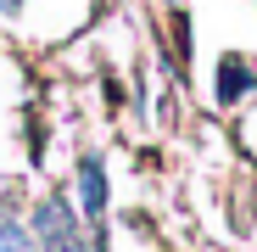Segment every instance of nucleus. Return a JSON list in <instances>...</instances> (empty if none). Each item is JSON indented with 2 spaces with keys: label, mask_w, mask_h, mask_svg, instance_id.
I'll use <instances>...</instances> for the list:
<instances>
[{
  "label": "nucleus",
  "mask_w": 257,
  "mask_h": 252,
  "mask_svg": "<svg viewBox=\"0 0 257 252\" xmlns=\"http://www.w3.org/2000/svg\"><path fill=\"white\" fill-rule=\"evenodd\" d=\"M34 235H39V252H78V224L62 196H45L34 207Z\"/></svg>",
  "instance_id": "1"
},
{
  "label": "nucleus",
  "mask_w": 257,
  "mask_h": 252,
  "mask_svg": "<svg viewBox=\"0 0 257 252\" xmlns=\"http://www.w3.org/2000/svg\"><path fill=\"white\" fill-rule=\"evenodd\" d=\"M78 196H84V219H101L106 213V162L101 157H84L78 162Z\"/></svg>",
  "instance_id": "2"
},
{
  "label": "nucleus",
  "mask_w": 257,
  "mask_h": 252,
  "mask_svg": "<svg viewBox=\"0 0 257 252\" xmlns=\"http://www.w3.org/2000/svg\"><path fill=\"white\" fill-rule=\"evenodd\" d=\"M246 84H251V67H246L240 56H224V62H218V101H240Z\"/></svg>",
  "instance_id": "3"
},
{
  "label": "nucleus",
  "mask_w": 257,
  "mask_h": 252,
  "mask_svg": "<svg viewBox=\"0 0 257 252\" xmlns=\"http://www.w3.org/2000/svg\"><path fill=\"white\" fill-rule=\"evenodd\" d=\"M0 252H28V235L17 224H0Z\"/></svg>",
  "instance_id": "4"
}]
</instances>
